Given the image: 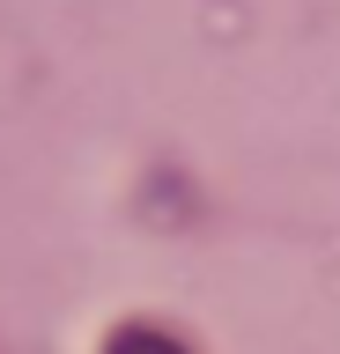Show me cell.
I'll use <instances>...</instances> for the list:
<instances>
[{
	"label": "cell",
	"mask_w": 340,
	"mask_h": 354,
	"mask_svg": "<svg viewBox=\"0 0 340 354\" xmlns=\"http://www.w3.org/2000/svg\"><path fill=\"white\" fill-rule=\"evenodd\" d=\"M111 354H178V347H170V339H156V332H126Z\"/></svg>",
	"instance_id": "6da1fadb"
}]
</instances>
